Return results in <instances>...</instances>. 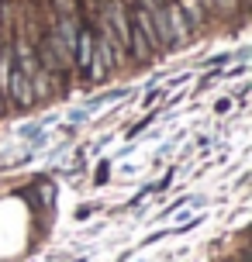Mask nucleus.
Returning a JSON list of instances; mask_svg holds the SVG:
<instances>
[{"instance_id": "obj_3", "label": "nucleus", "mask_w": 252, "mask_h": 262, "mask_svg": "<svg viewBox=\"0 0 252 262\" xmlns=\"http://www.w3.org/2000/svg\"><path fill=\"white\" fill-rule=\"evenodd\" d=\"M55 7H59V14H76V4L73 0H55Z\"/></svg>"}, {"instance_id": "obj_2", "label": "nucleus", "mask_w": 252, "mask_h": 262, "mask_svg": "<svg viewBox=\"0 0 252 262\" xmlns=\"http://www.w3.org/2000/svg\"><path fill=\"white\" fill-rule=\"evenodd\" d=\"M214 4H218L225 14H239L242 11V0H214Z\"/></svg>"}, {"instance_id": "obj_1", "label": "nucleus", "mask_w": 252, "mask_h": 262, "mask_svg": "<svg viewBox=\"0 0 252 262\" xmlns=\"http://www.w3.org/2000/svg\"><path fill=\"white\" fill-rule=\"evenodd\" d=\"M11 66H14V62H11ZM7 83H11V93H14V100H17V104H21V107L31 104V86H28V76L17 69V66L7 73Z\"/></svg>"}]
</instances>
